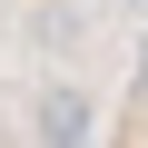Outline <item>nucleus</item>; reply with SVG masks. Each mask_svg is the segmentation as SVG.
I'll return each mask as SVG.
<instances>
[{"label":"nucleus","instance_id":"f257e3e1","mask_svg":"<svg viewBox=\"0 0 148 148\" xmlns=\"http://www.w3.org/2000/svg\"><path fill=\"white\" fill-rule=\"evenodd\" d=\"M40 128H49V148H69L89 119H79V99H40Z\"/></svg>","mask_w":148,"mask_h":148}]
</instances>
